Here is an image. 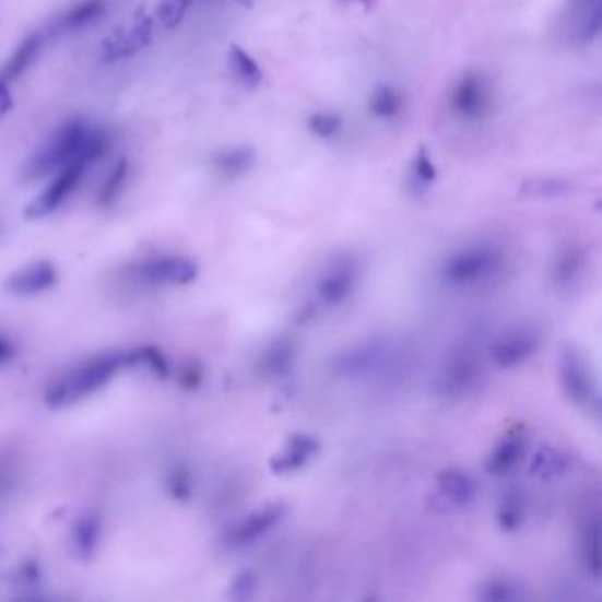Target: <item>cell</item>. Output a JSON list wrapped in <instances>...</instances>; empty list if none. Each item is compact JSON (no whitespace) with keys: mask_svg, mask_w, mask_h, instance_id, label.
I'll return each instance as SVG.
<instances>
[{"mask_svg":"<svg viewBox=\"0 0 602 602\" xmlns=\"http://www.w3.org/2000/svg\"><path fill=\"white\" fill-rule=\"evenodd\" d=\"M258 590V576L253 569H243L234 576L228 585V599L232 601H249Z\"/></svg>","mask_w":602,"mask_h":602,"instance_id":"34","label":"cell"},{"mask_svg":"<svg viewBox=\"0 0 602 602\" xmlns=\"http://www.w3.org/2000/svg\"><path fill=\"white\" fill-rule=\"evenodd\" d=\"M401 345L392 338L377 337L343 350L332 363V371L349 380L375 377L400 361Z\"/></svg>","mask_w":602,"mask_h":602,"instance_id":"5","label":"cell"},{"mask_svg":"<svg viewBox=\"0 0 602 602\" xmlns=\"http://www.w3.org/2000/svg\"><path fill=\"white\" fill-rule=\"evenodd\" d=\"M359 280V265L352 257H340L327 267L322 276L318 278V299L326 306H340L349 299Z\"/></svg>","mask_w":602,"mask_h":602,"instance_id":"10","label":"cell"},{"mask_svg":"<svg viewBox=\"0 0 602 602\" xmlns=\"http://www.w3.org/2000/svg\"><path fill=\"white\" fill-rule=\"evenodd\" d=\"M492 106V97L481 74H467L456 85L451 97V108L461 119L479 120L486 117Z\"/></svg>","mask_w":602,"mask_h":602,"instance_id":"15","label":"cell"},{"mask_svg":"<svg viewBox=\"0 0 602 602\" xmlns=\"http://www.w3.org/2000/svg\"><path fill=\"white\" fill-rule=\"evenodd\" d=\"M8 85H10V83L0 80V119L13 108V96H11Z\"/></svg>","mask_w":602,"mask_h":602,"instance_id":"42","label":"cell"},{"mask_svg":"<svg viewBox=\"0 0 602 602\" xmlns=\"http://www.w3.org/2000/svg\"><path fill=\"white\" fill-rule=\"evenodd\" d=\"M203 382V369L202 366L198 364H189L180 373V386L182 389H188V391H194L198 387L202 386Z\"/></svg>","mask_w":602,"mask_h":602,"instance_id":"40","label":"cell"},{"mask_svg":"<svg viewBox=\"0 0 602 602\" xmlns=\"http://www.w3.org/2000/svg\"><path fill=\"white\" fill-rule=\"evenodd\" d=\"M131 272L137 280L145 285H188L198 276L197 263L188 257L180 255H163V257L149 258L143 262L131 267Z\"/></svg>","mask_w":602,"mask_h":602,"instance_id":"8","label":"cell"},{"mask_svg":"<svg viewBox=\"0 0 602 602\" xmlns=\"http://www.w3.org/2000/svg\"><path fill=\"white\" fill-rule=\"evenodd\" d=\"M567 191H570V185H567L564 180L539 179L523 185L521 194H524V197L552 198L562 197Z\"/></svg>","mask_w":602,"mask_h":602,"instance_id":"36","label":"cell"},{"mask_svg":"<svg viewBox=\"0 0 602 602\" xmlns=\"http://www.w3.org/2000/svg\"><path fill=\"white\" fill-rule=\"evenodd\" d=\"M154 34V25L149 16H140L133 20L128 27L119 28L110 34L103 42L102 56L105 60L116 62V60L131 59L139 56L143 48L149 47Z\"/></svg>","mask_w":602,"mask_h":602,"instance_id":"11","label":"cell"},{"mask_svg":"<svg viewBox=\"0 0 602 602\" xmlns=\"http://www.w3.org/2000/svg\"><path fill=\"white\" fill-rule=\"evenodd\" d=\"M16 354H19V349L14 345V341L5 334H0V368L5 364L13 363Z\"/></svg>","mask_w":602,"mask_h":602,"instance_id":"41","label":"cell"},{"mask_svg":"<svg viewBox=\"0 0 602 602\" xmlns=\"http://www.w3.org/2000/svg\"><path fill=\"white\" fill-rule=\"evenodd\" d=\"M308 126L311 133L317 134L320 139H331L334 134L340 133L343 120L337 114H315L309 117Z\"/></svg>","mask_w":602,"mask_h":602,"instance_id":"38","label":"cell"},{"mask_svg":"<svg viewBox=\"0 0 602 602\" xmlns=\"http://www.w3.org/2000/svg\"><path fill=\"white\" fill-rule=\"evenodd\" d=\"M57 280H59V272L56 265L50 260H39L13 272L5 280L4 288L8 294L16 297H36L54 288Z\"/></svg>","mask_w":602,"mask_h":602,"instance_id":"13","label":"cell"},{"mask_svg":"<svg viewBox=\"0 0 602 602\" xmlns=\"http://www.w3.org/2000/svg\"><path fill=\"white\" fill-rule=\"evenodd\" d=\"M228 62L235 79L239 80L244 87H257L258 83L262 82V70L258 68L253 57L237 45H232Z\"/></svg>","mask_w":602,"mask_h":602,"instance_id":"30","label":"cell"},{"mask_svg":"<svg viewBox=\"0 0 602 602\" xmlns=\"http://www.w3.org/2000/svg\"><path fill=\"white\" fill-rule=\"evenodd\" d=\"M91 166L93 165H87V163H73V165L66 166L62 170L54 174V179H51L47 189H43L42 193L28 203L27 209H25V217L42 220V217L50 216L57 209L62 208L68 202V198L79 189L83 175L87 174Z\"/></svg>","mask_w":602,"mask_h":602,"instance_id":"7","label":"cell"},{"mask_svg":"<svg viewBox=\"0 0 602 602\" xmlns=\"http://www.w3.org/2000/svg\"><path fill=\"white\" fill-rule=\"evenodd\" d=\"M475 598L484 602H520L527 599V592L515 579L492 578L479 585Z\"/></svg>","mask_w":602,"mask_h":602,"instance_id":"25","label":"cell"},{"mask_svg":"<svg viewBox=\"0 0 602 602\" xmlns=\"http://www.w3.org/2000/svg\"><path fill=\"white\" fill-rule=\"evenodd\" d=\"M438 493L452 507L469 506L477 495V484L464 470H441L437 477Z\"/></svg>","mask_w":602,"mask_h":602,"instance_id":"19","label":"cell"},{"mask_svg":"<svg viewBox=\"0 0 602 602\" xmlns=\"http://www.w3.org/2000/svg\"><path fill=\"white\" fill-rule=\"evenodd\" d=\"M198 0H162L156 8L157 24L165 28H174L179 25Z\"/></svg>","mask_w":602,"mask_h":602,"instance_id":"32","label":"cell"},{"mask_svg":"<svg viewBox=\"0 0 602 602\" xmlns=\"http://www.w3.org/2000/svg\"><path fill=\"white\" fill-rule=\"evenodd\" d=\"M569 467L570 461L566 452L553 446H541L533 452L530 461V475L543 483H552L556 479L564 477L569 472Z\"/></svg>","mask_w":602,"mask_h":602,"instance_id":"23","label":"cell"},{"mask_svg":"<svg viewBox=\"0 0 602 602\" xmlns=\"http://www.w3.org/2000/svg\"><path fill=\"white\" fill-rule=\"evenodd\" d=\"M581 544H583L581 553H583L587 573L595 581H599L601 579V521H599V516H593L589 523L585 524L583 543Z\"/></svg>","mask_w":602,"mask_h":602,"instance_id":"29","label":"cell"},{"mask_svg":"<svg viewBox=\"0 0 602 602\" xmlns=\"http://www.w3.org/2000/svg\"><path fill=\"white\" fill-rule=\"evenodd\" d=\"M412 177L417 188H428L437 179V166L433 165L428 151L424 147L418 149L415 154Z\"/></svg>","mask_w":602,"mask_h":602,"instance_id":"37","label":"cell"},{"mask_svg":"<svg viewBox=\"0 0 602 602\" xmlns=\"http://www.w3.org/2000/svg\"><path fill=\"white\" fill-rule=\"evenodd\" d=\"M539 345H541V340H539L538 332L530 331V329H518V331L507 332L492 343L489 359L498 368H516L533 357Z\"/></svg>","mask_w":602,"mask_h":602,"instance_id":"12","label":"cell"},{"mask_svg":"<svg viewBox=\"0 0 602 602\" xmlns=\"http://www.w3.org/2000/svg\"><path fill=\"white\" fill-rule=\"evenodd\" d=\"M400 106L398 94L391 87H386V85L378 87L369 97V111L373 116L380 117V119H391V117L398 116Z\"/></svg>","mask_w":602,"mask_h":602,"instance_id":"33","label":"cell"},{"mask_svg":"<svg viewBox=\"0 0 602 602\" xmlns=\"http://www.w3.org/2000/svg\"><path fill=\"white\" fill-rule=\"evenodd\" d=\"M106 13L105 0H82L79 4L71 5L70 10L62 11L59 16L51 20L50 24L42 31L47 42L64 37L68 34L79 33L85 27L96 24Z\"/></svg>","mask_w":602,"mask_h":602,"instance_id":"14","label":"cell"},{"mask_svg":"<svg viewBox=\"0 0 602 602\" xmlns=\"http://www.w3.org/2000/svg\"><path fill=\"white\" fill-rule=\"evenodd\" d=\"M484 377V361L481 349L474 341H461L447 355L437 377L433 380V392L438 400L458 401L472 394Z\"/></svg>","mask_w":602,"mask_h":602,"instance_id":"3","label":"cell"},{"mask_svg":"<svg viewBox=\"0 0 602 602\" xmlns=\"http://www.w3.org/2000/svg\"><path fill=\"white\" fill-rule=\"evenodd\" d=\"M295 343L288 338H280L272 341L271 345L263 350L262 357L258 361V371L265 378H283L292 371L295 363Z\"/></svg>","mask_w":602,"mask_h":602,"instance_id":"20","label":"cell"},{"mask_svg":"<svg viewBox=\"0 0 602 602\" xmlns=\"http://www.w3.org/2000/svg\"><path fill=\"white\" fill-rule=\"evenodd\" d=\"M570 11V39L576 45H590L601 34V0H575Z\"/></svg>","mask_w":602,"mask_h":602,"instance_id":"18","label":"cell"},{"mask_svg":"<svg viewBox=\"0 0 602 602\" xmlns=\"http://www.w3.org/2000/svg\"><path fill=\"white\" fill-rule=\"evenodd\" d=\"M286 506L281 501H274L269 506L244 516L243 520L232 527L225 535V544L232 550H243L251 546L260 539L265 538L272 529H276L281 521L285 520Z\"/></svg>","mask_w":602,"mask_h":602,"instance_id":"9","label":"cell"},{"mask_svg":"<svg viewBox=\"0 0 602 602\" xmlns=\"http://www.w3.org/2000/svg\"><path fill=\"white\" fill-rule=\"evenodd\" d=\"M129 165L126 160H119L116 165L111 166V170L106 175L105 182L97 191V205H111L116 202L120 191L125 189L126 180H128Z\"/></svg>","mask_w":602,"mask_h":602,"instance_id":"31","label":"cell"},{"mask_svg":"<svg viewBox=\"0 0 602 602\" xmlns=\"http://www.w3.org/2000/svg\"><path fill=\"white\" fill-rule=\"evenodd\" d=\"M556 369H558V378L567 400L573 405L599 417L601 394H599L598 378L583 350L575 343L562 345L558 350Z\"/></svg>","mask_w":602,"mask_h":602,"instance_id":"4","label":"cell"},{"mask_svg":"<svg viewBox=\"0 0 602 602\" xmlns=\"http://www.w3.org/2000/svg\"><path fill=\"white\" fill-rule=\"evenodd\" d=\"M14 585L24 590L37 589L42 585V569L36 562H27L24 566H20L13 576Z\"/></svg>","mask_w":602,"mask_h":602,"instance_id":"39","label":"cell"},{"mask_svg":"<svg viewBox=\"0 0 602 602\" xmlns=\"http://www.w3.org/2000/svg\"><path fill=\"white\" fill-rule=\"evenodd\" d=\"M504 257L492 246L461 249L447 258L440 269L441 281L451 286H474L497 276Z\"/></svg>","mask_w":602,"mask_h":602,"instance_id":"6","label":"cell"},{"mask_svg":"<svg viewBox=\"0 0 602 602\" xmlns=\"http://www.w3.org/2000/svg\"><path fill=\"white\" fill-rule=\"evenodd\" d=\"M255 160H257V154L251 147L226 149V151L217 152L212 160V165L225 177H239V175L251 170Z\"/></svg>","mask_w":602,"mask_h":602,"instance_id":"27","label":"cell"},{"mask_svg":"<svg viewBox=\"0 0 602 602\" xmlns=\"http://www.w3.org/2000/svg\"><path fill=\"white\" fill-rule=\"evenodd\" d=\"M110 147L105 129L85 120H71L60 126L47 142L42 143L24 166L25 180H42L73 163L94 165Z\"/></svg>","mask_w":602,"mask_h":602,"instance_id":"1","label":"cell"},{"mask_svg":"<svg viewBox=\"0 0 602 602\" xmlns=\"http://www.w3.org/2000/svg\"><path fill=\"white\" fill-rule=\"evenodd\" d=\"M45 43H47V39L43 36L42 31L28 34L24 42L20 43L19 48L13 51V56L8 59L4 68L0 70V80L10 83L20 79L34 64L37 56L42 54Z\"/></svg>","mask_w":602,"mask_h":602,"instance_id":"22","label":"cell"},{"mask_svg":"<svg viewBox=\"0 0 602 602\" xmlns=\"http://www.w3.org/2000/svg\"><path fill=\"white\" fill-rule=\"evenodd\" d=\"M524 516H527V500L521 489H509L501 497L500 506L497 510L498 527L504 532H516L521 529Z\"/></svg>","mask_w":602,"mask_h":602,"instance_id":"26","label":"cell"},{"mask_svg":"<svg viewBox=\"0 0 602 602\" xmlns=\"http://www.w3.org/2000/svg\"><path fill=\"white\" fill-rule=\"evenodd\" d=\"M527 447H529V438L523 429L515 428L506 433L486 456L484 470L495 477L509 474L510 470H515L516 464L523 460Z\"/></svg>","mask_w":602,"mask_h":602,"instance_id":"16","label":"cell"},{"mask_svg":"<svg viewBox=\"0 0 602 602\" xmlns=\"http://www.w3.org/2000/svg\"><path fill=\"white\" fill-rule=\"evenodd\" d=\"M585 265H587V253L583 249L576 246L564 249L553 263V283L558 288H573L579 278L583 276Z\"/></svg>","mask_w":602,"mask_h":602,"instance_id":"24","label":"cell"},{"mask_svg":"<svg viewBox=\"0 0 602 602\" xmlns=\"http://www.w3.org/2000/svg\"><path fill=\"white\" fill-rule=\"evenodd\" d=\"M122 368H126V352L97 355L57 380L48 389L45 403L54 410L76 405L88 396L102 391Z\"/></svg>","mask_w":602,"mask_h":602,"instance_id":"2","label":"cell"},{"mask_svg":"<svg viewBox=\"0 0 602 602\" xmlns=\"http://www.w3.org/2000/svg\"><path fill=\"white\" fill-rule=\"evenodd\" d=\"M126 368H147L163 380L170 377L172 371L170 363L162 350L149 345L126 352Z\"/></svg>","mask_w":602,"mask_h":602,"instance_id":"28","label":"cell"},{"mask_svg":"<svg viewBox=\"0 0 602 602\" xmlns=\"http://www.w3.org/2000/svg\"><path fill=\"white\" fill-rule=\"evenodd\" d=\"M318 451H320V441L317 438L297 433L288 438L285 449L280 455L272 456L269 467L274 474H290L308 464Z\"/></svg>","mask_w":602,"mask_h":602,"instance_id":"17","label":"cell"},{"mask_svg":"<svg viewBox=\"0 0 602 602\" xmlns=\"http://www.w3.org/2000/svg\"><path fill=\"white\" fill-rule=\"evenodd\" d=\"M166 489L175 500L188 501L193 495V477L185 467H175L166 477Z\"/></svg>","mask_w":602,"mask_h":602,"instance_id":"35","label":"cell"},{"mask_svg":"<svg viewBox=\"0 0 602 602\" xmlns=\"http://www.w3.org/2000/svg\"><path fill=\"white\" fill-rule=\"evenodd\" d=\"M102 520L94 512L80 516L71 530V546L80 560L87 562L94 558L102 541Z\"/></svg>","mask_w":602,"mask_h":602,"instance_id":"21","label":"cell"}]
</instances>
